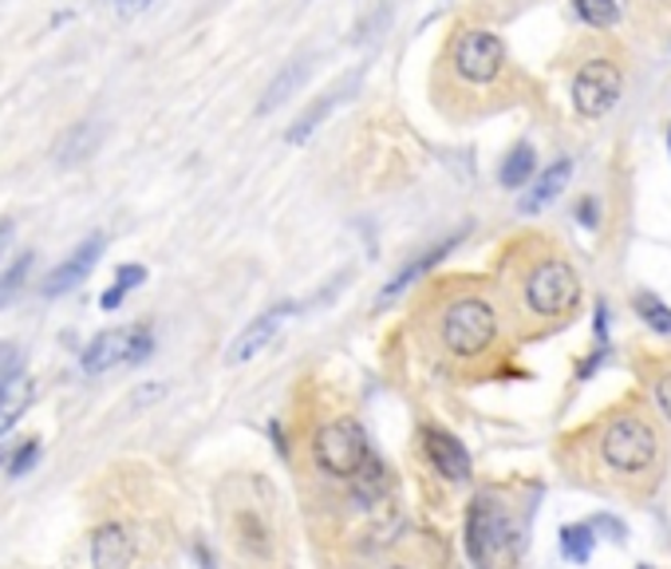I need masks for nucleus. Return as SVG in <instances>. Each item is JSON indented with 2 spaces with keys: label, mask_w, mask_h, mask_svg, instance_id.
<instances>
[{
  "label": "nucleus",
  "mask_w": 671,
  "mask_h": 569,
  "mask_svg": "<svg viewBox=\"0 0 671 569\" xmlns=\"http://www.w3.org/2000/svg\"><path fill=\"white\" fill-rule=\"evenodd\" d=\"M494 341H498V313L483 297H463L443 313V344L458 361L483 356Z\"/></svg>",
  "instance_id": "f257e3e1"
},
{
  "label": "nucleus",
  "mask_w": 671,
  "mask_h": 569,
  "mask_svg": "<svg viewBox=\"0 0 671 569\" xmlns=\"http://www.w3.org/2000/svg\"><path fill=\"white\" fill-rule=\"evenodd\" d=\"M316 466L332 479H356L359 466L371 459V443L368 431L356 423V419H332L316 431L313 443Z\"/></svg>",
  "instance_id": "f03ea898"
},
{
  "label": "nucleus",
  "mask_w": 671,
  "mask_h": 569,
  "mask_svg": "<svg viewBox=\"0 0 671 569\" xmlns=\"http://www.w3.org/2000/svg\"><path fill=\"white\" fill-rule=\"evenodd\" d=\"M466 550L483 569H501L513 558V530L510 518L490 498H474L466 514Z\"/></svg>",
  "instance_id": "7ed1b4c3"
},
{
  "label": "nucleus",
  "mask_w": 671,
  "mask_h": 569,
  "mask_svg": "<svg viewBox=\"0 0 671 569\" xmlns=\"http://www.w3.org/2000/svg\"><path fill=\"white\" fill-rule=\"evenodd\" d=\"M600 455L620 474L648 471L656 463V431L636 416H616L600 439Z\"/></svg>",
  "instance_id": "20e7f679"
},
{
  "label": "nucleus",
  "mask_w": 671,
  "mask_h": 569,
  "mask_svg": "<svg viewBox=\"0 0 671 569\" xmlns=\"http://www.w3.org/2000/svg\"><path fill=\"white\" fill-rule=\"evenodd\" d=\"M581 297V277L577 269L561 261V257H549L526 277V304H530L538 316H561L569 313Z\"/></svg>",
  "instance_id": "39448f33"
},
{
  "label": "nucleus",
  "mask_w": 671,
  "mask_h": 569,
  "mask_svg": "<svg viewBox=\"0 0 671 569\" xmlns=\"http://www.w3.org/2000/svg\"><path fill=\"white\" fill-rule=\"evenodd\" d=\"M451 67L466 84H494L506 67V44L490 29H466L451 47Z\"/></svg>",
  "instance_id": "423d86ee"
},
{
  "label": "nucleus",
  "mask_w": 671,
  "mask_h": 569,
  "mask_svg": "<svg viewBox=\"0 0 671 569\" xmlns=\"http://www.w3.org/2000/svg\"><path fill=\"white\" fill-rule=\"evenodd\" d=\"M620 92H625V76L620 67L608 64V60H588L573 76V107H577L585 119H600L620 104Z\"/></svg>",
  "instance_id": "0eeeda50"
},
{
  "label": "nucleus",
  "mask_w": 671,
  "mask_h": 569,
  "mask_svg": "<svg viewBox=\"0 0 671 569\" xmlns=\"http://www.w3.org/2000/svg\"><path fill=\"white\" fill-rule=\"evenodd\" d=\"M99 254H104V234L84 237V241H79V246L44 277V289H40V293L64 297V293H72V289H79V284L91 277V269L99 266Z\"/></svg>",
  "instance_id": "6e6552de"
},
{
  "label": "nucleus",
  "mask_w": 671,
  "mask_h": 569,
  "mask_svg": "<svg viewBox=\"0 0 671 569\" xmlns=\"http://www.w3.org/2000/svg\"><path fill=\"white\" fill-rule=\"evenodd\" d=\"M293 313H296V304H273V309H266L253 324H246V332L229 344V364H246V361H253L257 352H266Z\"/></svg>",
  "instance_id": "1a4fd4ad"
},
{
  "label": "nucleus",
  "mask_w": 671,
  "mask_h": 569,
  "mask_svg": "<svg viewBox=\"0 0 671 569\" xmlns=\"http://www.w3.org/2000/svg\"><path fill=\"white\" fill-rule=\"evenodd\" d=\"M423 451L443 479H451V483H466V479H470V455H466V447L458 443L451 431H443V427H423Z\"/></svg>",
  "instance_id": "9d476101"
},
{
  "label": "nucleus",
  "mask_w": 671,
  "mask_h": 569,
  "mask_svg": "<svg viewBox=\"0 0 671 569\" xmlns=\"http://www.w3.org/2000/svg\"><path fill=\"white\" fill-rule=\"evenodd\" d=\"M131 336L134 329H107L99 332L91 344L84 348V372L87 376H104V372H111L115 364H127L131 361Z\"/></svg>",
  "instance_id": "9b49d317"
},
{
  "label": "nucleus",
  "mask_w": 671,
  "mask_h": 569,
  "mask_svg": "<svg viewBox=\"0 0 671 569\" xmlns=\"http://www.w3.org/2000/svg\"><path fill=\"white\" fill-rule=\"evenodd\" d=\"M134 558V541H131V530H127L123 522H107L99 526L91 538V566L95 569H127Z\"/></svg>",
  "instance_id": "f8f14e48"
},
{
  "label": "nucleus",
  "mask_w": 671,
  "mask_h": 569,
  "mask_svg": "<svg viewBox=\"0 0 671 569\" xmlns=\"http://www.w3.org/2000/svg\"><path fill=\"white\" fill-rule=\"evenodd\" d=\"M458 241H463V234L446 237V241H439V246H431V249H426V254H419L415 261H411V266H403V269H399V273L391 277V284H388V289H383V293L376 297V304H379V309H388V304H396L399 297H403L407 289H411V284H415L419 277L426 273V269H431V266H439V261H443V257L451 254V249L458 246Z\"/></svg>",
  "instance_id": "ddd939ff"
},
{
  "label": "nucleus",
  "mask_w": 671,
  "mask_h": 569,
  "mask_svg": "<svg viewBox=\"0 0 671 569\" xmlns=\"http://www.w3.org/2000/svg\"><path fill=\"white\" fill-rule=\"evenodd\" d=\"M32 396H36V379L24 376V368L0 384V436H9L20 423V416L32 408Z\"/></svg>",
  "instance_id": "4468645a"
},
{
  "label": "nucleus",
  "mask_w": 671,
  "mask_h": 569,
  "mask_svg": "<svg viewBox=\"0 0 671 569\" xmlns=\"http://www.w3.org/2000/svg\"><path fill=\"white\" fill-rule=\"evenodd\" d=\"M569 179H573V159H558L538 182H533L530 194L521 198V214H538V210H545L549 202L558 198L561 190L569 186Z\"/></svg>",
  "instance_id": "2eb2a0df"
},
{
  "label": "nucleus",
  "mask_w": 671,
  "mask_h": 569,
  "mask_svg": "<svg viewBox=\"0 0 671 569\" xmlns=\"http://www.w3.org/2000/svg\"><path fill=\"white\" fill-rule=\"evenodd\" d=\"M309 72H313V64H309V60H296V64H289V67H284L281 76H277L273 84H269L266 99H261V107H257V111H261V115L277 111V107H281L284 99H289V95H293L296 87L304 84V76H309Z\"/></svg>",
  "instance_id": "dca6fc26"
},
{
  "label": "nucleus",
  "mask_w": 671,
  "mask_h": 569,
  "mask_svg": "<svg viewBox=\"0 0 671 569\" xmlns=\"http://www.w3.org/2000/svg\"><path fill=\"white\" fill-rule=\"evenodd\" d=\"M348 87H351V79H344V84H340V87H332V92L324 95V99H316V104L309 107V111H304L301 119H296V127H293V131H289V142H304V139H309V135H313L316 127H321L324 119H328V115H332V107L340 104L344 92H348Z\"/></svg>",
  "instance_id": "f3484780"
},
{
  "label": "nucleus",
  "mask_w": 671,
  "mask_h": 569,
  "mask_svg": "<svg viewBox=\"0 0 671 569\" xmlns=\"http://www.w3.org/2000/svg\"><path fill=\"white\" fill-rule=\"evenodd\" d=\"M32 257H36L32 249H20L9 266H4V273H0V309H9V304L24 293V284H29V273H32Z\"/></svg>",
  "instance_id": "a211bd4d"
},
{
  "label": "nucleus",
  "mask_w": 671,
  "mask_h": 569,
  "mask_svg": "<svg viewBox=\"0 0 671 569\" xmlns=\"http://www.w3.org/2000/svg\"><path fill=\"white\" fill-rule=\"evenodd\" d=\"M530 174H533V147L530 142H518L510 154H506V162H501V186L506 190H518V186H526L530 182Z\"/></svg>",
  "instance_id": "6ab92c4d"
},
{
  "label": "nucleus",
  "mask_w": 671,
  "mask_h": 569,
  "mask_svg": "<svg viewBox=\"0 0 671 569\" xmlns=\"http://www.w3.org/2000/svg\"><path fill=\"white\" fill-rule=\"evenodd\" d=\"M561 550H565L569 561L593 558V526H565L561 530Z\"/></svg>",
  "instance_id": "aec40b11"
},
{
  "label": "nucleus",
  "mask_w": 671,
  "mask_h": 569,
  "mask_svg": "<svg viewBox=\"0 0 671 569\" xmlns=\"http://www.w3.org/2000/svg\"><path fill=\"white\" fill-rule=\"evenodd\" d=\"M573 4H577L581 20L593 24V29H608V24H616V17H620L616 0H573Z\"/></svg>",
  "instance_id": "412c9836"
},
{
  "label": "nucleus",
  "mask_w": 671,
  "mask_h": 569,
  "mask_svg": "<svg viewBox=\"0 0 671 569\" xmlns=\"http://www.w3.org/2000/svg\"><path fill=\"white\" fill-rule=\"evenodd\" d=\"M636 313H640L643 321L652 324L656 332H668V336H671V309L660 301V297L640 293V297H636Z\"/></svg>",
  "instance_id": "4be33fe9"
},
{
  "label": "nucleus",
  "mask_w": 671,
  "mask_h": 569,
  "mask_svg": "<svg viewBox=\"0 0 671 569\" xmlns=\"http://www.w3.org/2000/svg\"><path fill=\"white\" fill-rule=\"evenodd\" d=\"M142 281H147V269H142V266H123L119 273H115V289L104 297V309H115V304L123 301L131 289H139Z\"/></svg>",
  "instance_id": "5701e85b"
},
{
  "label": "nucleus",
  "mask_w": 671,
  "mask_h": 569,
  "mask_svg": "<svg viewBox=\"0 0 671 569\" xmlns=\"http://www.w3.org/2000/svg\"><path fill=\"white\" fill-rule=\"evenodd\" d=\"M36 463H40V439H24V443H20L17 451H12V459H9V479L29 474Z\"/></svg>",
  "instance_id": "b1692460"
},
{
  "label": "nucleus",
  "mask_w": 671,
  "mask_h": 569,
  "mask_svg": "<svg viewBox=\"0 0 671 569\" xmlns=\"http://www.w3.org/2000/svg\"><path fill=\"white\" fill-rule=\"evenodd\" d=\"M20 368H24V352H20V344L0 341V384L9 376H17Z\"/></svg>",
  "instance_id": "393cba45"
},
{
  "label": "nucleus",
  "mask_w": 671,
  "mask_h": 569,
  "mask_svg": "<svg viewBox=\"0 0 671 569\" xmlns=\"http://www.w3.org/2000/svg\"><path fill=\"white\" fill-rule=\"evenodd\" d=\"M154 352V332L147 324H134V336H131V364H142L147 356Z\"/></svg>",
  "instance_id": "a878e982"
},
{
  "label": "nucleus",
  "mask_w": 671,
  "mask_h": 569,
  "mask_svg": "<svg viewBox=\"0 0 671 569\" xmlns=\"http://www.w3.org/2000/svg\"><path fill=\"white\" fill-rule=\"evenodd\" d=\"M656 404H660V411L671 419V376H663L660 384H656Z\"/></svg>",
  "instance_id": "bb28decb"
},
{
  "label": "nucleus",
  "mask_w": 671,
  "mask_h": 569,
  "mask_svg": "<svg viewBox=\"0 0 671 569\" xmlns=\"http://www.w3.org/2000/svg\"><path fill=\"white\" fill-rule=\"evenodd\" d=\"M9 246H12V222H0V261H4Z\"/></svg>",
  "instance_id": "cd10ccee"
},
{
  "label": "nucleus",
  "mask_w": 671,
  "mask_h": 569,
  "mask_svg": "<svg viewBox=\"0 0 671 569\" xmlns=\"http://www.w3.org/2000/svg\"><path fill=\"white\" fill-rule=\"evenodd\" d=\"M581 218H585V226H596V206H593V202H585V206H581Z\"/></svg>",
  "instance_id": "c85d7f7f"
},
{
  "label": "nucleus",
  "mask_w": 671,
  "mask_h": 569,
  "mask_svg": "<svg viewBox=\"0 0 671 569\" xmlns=\"http://www.w3.org/2000/svg\"><path fill=\"white\" fill-rule=\"evenodd\" d=\"M147 4H151V0H119V9H123V12H131V9H147Z\"/></svg>",
  "instance_id": "c756f323"
},
{
  "label": "nucleus",
  "mask_w": 671,
  "mask_h": 569,
  "mask_svg": "<svg viewBox=\"0 0 671 569\" xmlns=\"http://www.w3.org/2000/svg\"><path fill=\"white\" fill-rule=\"evenodd\" d=\"M391 569H399V566H391Z\"/></svg>",
  "instance_id": "7c9ffc66"
},
{
  "label": "nucleus",
  "mask_w": 671,
  "mask_h": 569,
  "mask_svg": "<svg viewBox=\"0 0 671 569\" xmlns=\"http://www.w3.org/2000/svg\"><path fill=\"white\" fill-rule=\"evenodd\" d=\"M643 569H648V566H643Z\"/></svg>",
  "instance_id": "2f4dec72"
}]
</instances>
